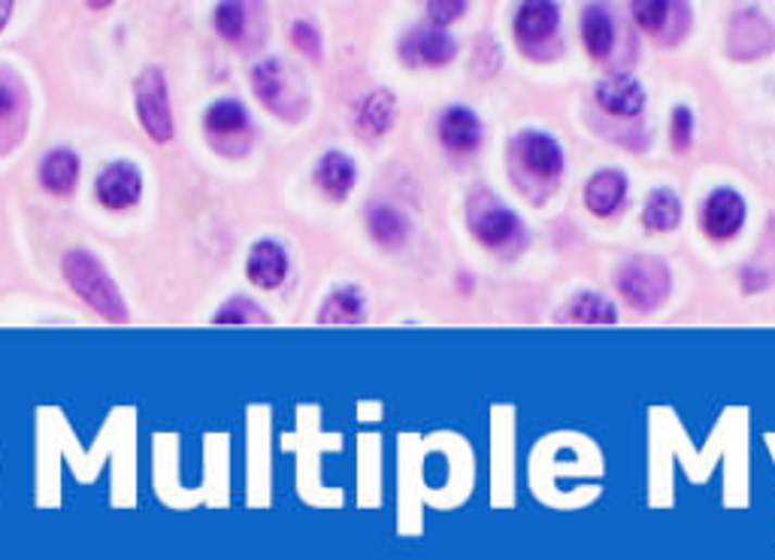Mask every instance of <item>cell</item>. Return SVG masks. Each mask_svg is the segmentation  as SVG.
<instances>
[{
    "label": "cell",
    "mask_w": 775,
    "mask_h": 560,
    "mask_svg": "<svg viewBox=\"0 0 775 560\" xmlns=\"http://www.w3.org/2000/svg\"><path fill=\"white\" fill-rule=\"evenodd\" d=\"M64 276L71 282V288L83 297L91 309H98L103 319L110 322H127L125 297L118 295L115 282L110 279V273L103 270L95 254L73 249L64 254Z\"/></svg>",
    "instance_id": "cell-1"
},
{
    "label": "cell",
    "mask_w": 775,
    "mask_h": 560,
    "mask_svg": "<svg viewBox=\"0 0 775 560\" xmlns=\"http://www.w3.org/2000/svg\"><path fill=\"white\" fill-rule=\"evenodd\" d=\"M670 266L663 264L661 258H630L627 264L615 273V285L624 295L627 303H634L639 309L661 307L666 295H670Z\"/></svg>",
    "instance_id": "cell-2"
},
{
    "label": "cell",
    "mask_w": 775,
    "mask_h": 560,
    "mask_svg": "<svg viewBox=\"0 0 775 560\" xmlns=\"http://www.w3.org/2000/svg\"><path fill=\"white\" fill-rule=\"evenodd\" d=\"M137 115H140L142 130L152 140H173V110H170L167 79L158 67H149L137 79Z\"/></svg>",
    "instance_id": "cell-3"
},
{
    "label": "cell",
    "mask_w": 775,
    "mask_h": 560,
    "mask_svg": "<svg viewBox=\"0 0 775 560\" xmlns=\"http://www.w3.org/2000/svg\"><path fill=\"white\" fill-rule=\"evenodd\" d=\"M203 130L212 140V146L218 152L230 154V142H234V154H240L249 149V137H252V125H249V112L240 100H215L207 115H203Z\"/></svg>",
    "instance_id": "cell-4"
},
{
    "label": "cell",
    "mask_w": 775,
    "mask_h": 560,
    "mask_svg": "<svg viewBox=\"0 0 775 560\" xmlns=\"http://www.w3.org/2000/svg\"><path fill=\"white\" fill-rule=\"evenodd\" d=\"M470 227H473V234H476L482 246L497 249V246H507L509 239L518 237L522 222H518V215L509 210L507 203H500L497 197L482 191V195L470 200Z\"/></svg>",
    "instance_id": "cell-5"
},
{
    "label": "cell",
    "mask_w": 775,
    "mask_h": 560,
    "mask_svg": "<svg viewBox=\"0 0 775 560\" xmlns=\"http://www.w3.org/2000/svg\"><path fill=\"white\" fill-rule=\"evenodd\" d=\"M700 224L712 239H730L746 224V200L734 188H715L703 200Z\"/></svg>",
    "instance_id": "cell-6"
},
{
    "label": "cell",
    "mask_w": 775,
    "mask_h": 560,
    "mask_svg": "<svg viewBox=\"0 0 775 560\" xmlns=\"http://www.w3.org/2000/svg\"><path fill=\"white\" fill-rule=\"evenodd\" d=\"M95 195H98L100 207H107V210H130L142 195L140 170L134 167L130 161H113L98 176Z\"/></svg>",
    "instance_id": "cell-7"
},
{
    "label": "cell",
    "mask_w": 775,
    "mask_h": 560,
    "mask_svg": "<svg viewBox=\"0 0 775 560\" xmlns=\"http://www.w3.org/2000/svg\"><path fill=\"white\" fill-rule=\"evenodd\" d=\"M28 100L25 88L15 79L13 73L0 67V154L10 152L18 137L28 127Z\"/></svg>",
    "instance_id": "cell-8"
},
{
    "label": "cell",
    "mask_w": 775,
    "mask_h": 560,
    "mask_svg": "<svg viewBox=\"0 0 775 560\" xmlns=\"http://www.w3.org/2000/svg\"><path fill=\"white\" fill-rule=\"evenodd\" d=\"M518 154L524 167L542 183H554L564 173V149L546 130H524L518 137Z\"/></svg>",
    "instance_id": "cell-9"
},
{
    "label": "cell",
    "mask_w": 775,
    "mask_h": 560,
    "mask_svg": "<svg viewBox=\"0 0 775 560\" xmlns=\"http://www.w3.org/2000/svg\"><path fill=\"white\" fill-rule=\"evenodd\" d=\"M400 55L407 64H427L439 67L458 55V40L442 28H415L409 30L407 40L400 42Z\"/></svg>",
    "instance_id": "cell-10"
},
{
    "label": "cell",
    "mask_w": 775,
    "mask_h": 560,
    "mask_svg": "<svg viewBox=\"0 0 775 560\" xmlns=\"http://www.w3.org/2000/svg\"><path fill=\"white\" fill-rule=\"evenodd\" d=\"M439 142L454 154H470L479 149L482 142V122L470 107L454 103L449 110H442L439 115Z\"/></svg>",
    "instance_id": "cell-11"
},
{
    "label": "cell",
    "mask_w": 775,
    "mask_h": 560,
    "mask_svg": "<svg viewBox=\"0 0 775 560\" xmlns=\"http://www.w3.org/2000/svg\"><path fill=\"white\" fill-rule=\"evenodd\" d=\"M597 103L612 115L634 119L646 110V88L630 73H612L597 85Z\"/></svg>",
    "instance_id": "cell-12"
},
{
    "label": "cell",
    "mask_w": 775,
    "mask_h": 560,
    "mask_svg": "<svg viewBox=\"0 0 775 560\" xmlns=\"http://www.w3.org/2000/svg\"><path fill=\"white\" fill-rule=\"evenodd\" d=\"M246 276L261 288H279L288 276V252L276 239L254 242L249 261H246Z\"/></svg>",
    "instance_id": "cell-13"
},
{
    "label": "cell",
    "mask_w": 775,
    "mask_h": 560,
    "mask_svg": "<svg viewBox=\"0 0 775 560\" xmlns=\"http://www.w3.org/2000/svg\"><path fill=\"white\" fill-rule=\"evenodd\" d=\"M561 22V10L551 0H530L515 13V37L522 42H546L554 37Z\"/></svg>",
    "instance_id": "cell-14"
},
{
    "label": "cell",
    "mask_w": 775,
    "mask_h": 560,
    "mask_svg": "<svg viewBox=\"0 0 775 560\" xmlns=\"http://www.w3.org/2000/svg\"><path fill=\"white\" fill-rule=\"evenodd\" d=\"M627 197V176L621 170H600L585 185V207L593 215H612Z\"/></svg>",
    "instance_id": "cell-15"
},
{
    "label": "cell",
    "mask_w": 775,
    "mask_h": 560,
    "mask_svg": "<svg viewBox=\"0 0 775 560\" xmlns=\"http://www.w3.org/2000/svg\"><path fill=\"white\" fill-rule=\"evenodd\" d=\"M582 42H585L588 55L597 58V61H603L615 49V22H612L607 7L588 3L582 10Z\"/></svg>",
    "instance_id": "cell-16"
},
{
    "label": "cell",
    "mask_w": 775,
    "mask_h": 560,
    "mask_svg": "<svg viewBox=\"0 0 775 560\" xmlns=\"http://www.w3.org/2000/svg\"><path fill=\"white\" fill-rule=\"evenodd\" d=\"M252 85L258 100L270 107L273 112H285V100H288V73L279 58H264L258 61L252 71Z\"/></svg>",
    "instance_id": "cell-17"
},
{
    "label": "cell",
    "mask_w": 775,
    "mask_h": 560,
    "mask_svg": "<svg viewBox=\"0 0 775 560\" xmlns=\"http://www.w3.org/2000/svg\"><path fill=\"white\" fill-rule=\"evenodd\" d=\"M354 179H358V170H354V161L346 152H327L322 154L318 167H315V183L318 188L325 191L327 197L334 200H342V197L352 191Z\"/></svg>",
    "instance_id": "cell-18"
},
{
    "label": "cell",
    "mask_w": 775,
    "mask_h": 560,
    "mask_svg": "<svg viewBox=\"0 0 775 560\" xmlns=\"http://www.w3.org/2000/svg\"><path fill=\"white\" fill-rule=\"evenodd\" d=\"M40 183L52 195H71L79 183V158L71 149H55V152L42 154Z\"/></svg>",
    "instance_id": "cell-19"
},
{
    "label": "cell",
    "mask_w": 775,
    "mask_h": 560,
    "mask_svg": "<svg viewBox=\"0 0 775 560\" xmlns=\"http://www.w3.org/2000/svg\"><path fill=\"white\" fill-rule=\"evenodd\" d=\"M395 115H397L395 95H391L388 88H379V91H373V95L361 103V110H358V127H361L367 137H382V134L391 130Z\"/></svg>",
    "instance_id": "cell-20"
},
{
    "label": "cell",
    "mask_w": 775,
    "mask_h": 560,
    "mask_svg": "<svg viewBox=\"0 0 775 560\" xmlns=\"http://www.w3.org/2000/svg\"><path fill=\"white\" fill-rule=\"evenodd\" d=\"M367 227H370V237L376 239L379 246H385V249H397V246H403V239H407V234H409L407 215H403L400 210H395V207H388V203L370 207Z\"/></svg>",
    "instance_id": "cell-21"
},
{
    "label": "cell",
    "mask_w": 775,
    "mask_h": 560,
    "mask_svg": "<svg viewBox=\"0 0 775 560\" xmlns=\"http://www.w3.org/2000/svg\"><path fill=\"white\" fill-rule=\"evenodd\" d=\"M364 319V297L354 285L337 288L334 295L327 297L325 307L318 312L322 324H352Z\"/></svg>",
    "instance_id": "cell-22"
},
{
    "label": "cell",
    "mask_w": 775,
    "mask_h": 560,
    "mask_svg": "<svg viewBox=\"0 0 775 560\" xmlns=\"http://www.w3.org/2000/svg\"><path fill=\"white\" fill-rule=\"evenodd\" d=\"M642 222L649 231H673L682 222V200L670 188H654L646 200Z\"/></svg>",
    "instance_id": "cell-23"
},
{
    "label": "cell",
    "mask_w": 775,
    "mask_h": 560,
    "mask_svg": "<svg viewBox=\"0 0 775 560\" xmlns=\"http://www.w3.org/2000/svg\"><path fill=\"white\" fill-rule=\"evenodd\" d=\"M566 319L582 324H615L618 322V309L612 300H607L603 295H591V291H582V295L570 297L566 303Z\"/></svg>",
    "instance_id": "cell-24"
},
{
    "label": "cell",
    "mask_w": 775,
    "mask_h": 560,
    "mask_svg": "<svg viewBox=\"0 0 775 560\" xmlns=\"http://www.w3.org/2000/svg\"><path fill=\"white\" fill-rule=\"evenodd\" d=\"M682 3H654V0H646V3H630V13H634L636 25L651 34V37H663L670 22H673V13H678Z\"/></svg>",
    "instance_id": "cell-25"
},
{
    "label": "cell",
    "mask_w": 775,
    "mask_h": 560,
    "mask_svg": "<svg viewBox=\"0 0 775 560\" xmlns=\"http://www.w3.org/2000/svg\"><path fill=\"white\" fill-rule=\"evenodd\" d=\"M215 30L225 37L227 42H237L246 30V7L240 3H222L215 10Z\"/></svg>",
    "instance_id": "cell-26"
},
{
    "label": "cell",
    "mask_w": 775,
    "mask_h": 560,
    "mask_svg": "<svg viewBox=\"0 0 775 560\" xmlns=\"http://www.w3.org/2000/svg\"><path fill=\"white\" fill-rule=\"evenodd\" d=\"M258 303L246 300V297H234L227 300L222 312H215V322L218 324H240V322H264V312H258Z\"/></svg>",
    "instance_id": "cell-27"
},
{
    "label": "cell",
    "mask_w": 775,
    "mask_h": 560,
    "mask_svg": "<svg viewBox=\"0 0 775 560\" xmlns=\"http://www.w3.org/2000/svg\"><path fill=\"white\" fill-rule=\"evenodd\" d=\"M670 137H673V149L676 152H688L693 142V112L691 107H676L673 110V122H670Z\"/></svg>",
    "instance_id": "cell-28"
},
{
    "label": "cell",
    "mask_w": 775,
    "mask_h": 560,
    "mask_svg": "<svg viewBox=\"0 0 775 560\" xmlns=\"http://www.w3.org/2000/svg\"><path fill=\"white\" fill-rule=\"evenodd\" d=\"M291 40H295V46L303 55L318 58V52H322V37H318L315 25L307 22V18H297L295 25H291Z\"/></svg>",
    "instance_id": "cell-29"
},
{
    "label": "cell",
    "mask_w": 775,
    "mask_h": 560,
    "mask_svg": "<svg viewBox=\"0 0 775 560\" xmlns=\"http://www.w3.org/2000/svg\"><path fill=\"white\" fill-rule=\"evenodd\" d=\"M424 13L434 22V28H442V25H449V22L466 13V3L464 0H434V3L424 7Z\"/></svg>",
    "instance_id": "cell-30"
},
{
    "label": "cell",
    "mask_w": 775,
    "mask_h": 560,
    "mask_svg": "<svg viewBox=\"0 0 775 560\" xmlns=\"http://www.w3.org/2000/svg\"><path fill=\"white\" fill-rule=\"evenodd\" d=\"M10 13H13V3H0V30H3V25H7V18H10Z\"/></svg>",
    "instance_id": "cell-31"
}]
</instances>
